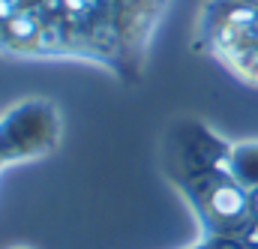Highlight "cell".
Masks as SVG:
<instances>
[{
	"label": "cell",
	"instance_id": "cell-1",
	"mask_svg": "<svg viewBox=\"0 0 258 249\" xmlns=\"http://www.w3.org/2000/svg\"><path fill=\"white\" fill-rule=\"evenodd\" d=\"M174 0H0V60L75 63L138 84Z\"/></svg>",
	"mask_w": 258,
	"mask_h": 249
},
{
	"label": "cell",
	"instance_id": "cell-2",
	"mask_svg": "<svg viewBox=\"0 0 258 249\" xmlns=\"http://www.w3.org/2000/svg\"><path fill=\"white\" fill-rule=\"evenodd\" d=\"M195 237L180 249H258V153L219 147L180 189Z\"/></svg>",
	"mask_w": 258,
	"mask_h": 249
},
{
	"label": "cell",
	"instance_id": "cell-3",
	"mask_svg": "<svg viewBox=\"0 0 258 249\" xmlns=\"http://www.w3.org/2000/svg\"><path fill=\"white\" fill-rule=\"evenodd\" d=\"M192 51L258 90V0H201L192 18Z\"/></svg>",
	"mask_w": 258,
	"mask_h": 249
},
{
	"label": "cell",
	"instance_id": "cell-4",
	"mask_svg": "<svg viewBox=\"0 0 258 249\" xmlns=\"http://www.w3.org/2000/svg\"><path fill=\"white\" fill-rule=\"evenodd\" d=\"M63 108L48 96H21L0 108V180L54 156L63 144Z\"/></svg>",
	"mask_w": 258,
	"mask_h": 249
},
{
	"label": "cell",
	"instance_id": "cell-5",
	"mask_svg": "<svg viewBox=\"0 0 258 249\" xmlns=\"http://www.w3.org/2000/svg\"><path fill=\"white\" fill-rule=\"evenodd\" d=\"M6 249H36V246H30V243H12V246H6Z\"/></svg>",
	"mask_w": 258,
	"mask_h": 249
}]
</instances>
